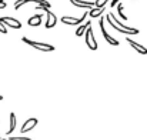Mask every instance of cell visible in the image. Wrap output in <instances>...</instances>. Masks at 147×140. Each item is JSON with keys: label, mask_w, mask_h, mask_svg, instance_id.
Returning <instances> with one entry per match:
<instances>
[{"label": "cell", "mask_w": 147, "mask_h": 140, "mask_svg": "<svg viewBox=\"0 0 147 140\" xmlns=\"http://www.w3.org/2000/svg\"><path fill=\"white\" fill-rule=\"evenodd\" d=\"M70 3L80 9H92L94 7V1H86V0H70Z\"/></svg>", "instance_id": "cell-11"}, {"label": "cell", "mask_w": 147, "mask_h": 140, "mask_svg": "<svg viewBox=\"0 0 147 140\" xmlns=\"http://www.w3.org/2000/svg\"><path fill=\"white\" fill-rule=\"evenodd\" d=\"M84 37H86V45L90 50H97V42L94 39V34H93V29H92V24L86 29L84 32Z\"/></svg>", "instance_id": "cell-5"}, {"label": "cell", "mask_w": 147, "mask_h": 140, "mask_svg": "<svg viewBox=\"0 0 147 140\" xmlns=\"http://www.w3.org/2000/svg\"><path fill=\"white\" fill-rule=\"evenodd\" d=\"M87 16H89V10L84 11L80 19H76V17H71V16H63V17L60 19V22H61L63 24H69V26H79V24H82V23L86 20Z\"/></svg>", "instance_id": "cell-4"}, {"label": "cell", "mask_w": 147, "mask_h": 140, "mask_svg": "<svg viewBox=\"0 0 147 140\" xmlns=\"http://www.w3.org/2000/svg\"><path fill=\"white\" fill-rule=\"evenodd\" d=\"M6 6H7L6 1H1V3H0V10H1V9H6Z\"/></svg>", "instance_id": "cell-21"}, {"label": "cell", "mask_w": 147, "mask_h": 140, "mask_svg": "<svg viewBox=\"0 0 147 140\" xmlns=\"http://www.w3.org/2000/svg\"><path fill=\"white\" fill-rule=\"evenodd\" d=\"M104 20L116 30V32H119V33H121V34H139L140 33V30L139 29H136V27H129V26H124L113 13H107L106 16H104Z\"/></svg>", "instance_id": "cell-1"}, {"label": "cell", "mask_w": 147, "mask_h": 140, "mask_svg": "<svg viewBox=\"0 0 147 140\" xmlns=\"http://www.w3.org/2000/svg\"><path fill=\"white\" fill-rule=\"evenodd\" d=\"M1 1H4V0H0V3H1Z\"/></svg>", "instance_id": "cell-23"}, {"label": "cell", "mask_w": 147, "mask_h": 140, "mask_svg": "<svg viewBox=\"0 0 147 140\" xmlns=\"http://www.w3.org/2000/svg\"><path fill=\"white\" fill-rule=\"evenodd\" d=\"M119 1H123V0H111V4H110V6H111V7H114Z\"/></svg>", "instance_id": "cell-20"}, {"label": "cell", "mask_w": 147, "mask_h": 140, "mask_svg": "<svg viewBox=\"0 0 147 140\" xmlns=\"http://www.w3.org/2000/svg\"><path fill=\"white\" fill-rule=\"evenodd\" d=\"M9 117H10V126H9V130H7V136L11 135V133L14 132V129H16V114L11 112V113L9 114Z\"/></svg>", "instance_id": "cell-15"}, {"label": "cell", "mask_w": 147, "mask_h": 140, "mask_svg": "<svg viewBox=\"0 0 147 140\" xmlns=\"http://www.w3.org/2000/svg\"><path fill=\"white\" fill-rule=\"evenodd\" d=\"M109 1H110V0H96V1H94V6H97V7H104Z\"/></svg>", "instance_id": "cell-18"}, {"label": "cell", "mask_w": 147, "mask_h": 140, "mask_svg": "<svg viewBox=\"0 0 147 140\" xmlns=\"http://www.w3.org/2000/svg\"><path fill=\"white\" fill-rule=\"evenodd\" d=\"M22 42L29 45L30 47L36 49V50H40V51H45V53H49V51H53L54 50V46L53 45H49V43H42V42H34V40H30L29 37H22Z\"/></svg>", "instance_id": "cell-2"}, {"label": "cell", "mask_w": 147, "mask_h": 140, "mask_svg": "<svg viewBox=\"0 0 147 140\" xmlns=\"http://www.w3.org/2000/svg\"><path fill=\"white\" fill-rule=\"evenodd\" d=\"M0 19H1L3 24L7 26V27H10V29H22V23L17 19H14V17L6 16V17H0Z\"/></svg>", "instance_id": "cell-8"}, {"label": "cell", "mask_w": 147, "mask_h": 140, "mask_svg": "<svg viewBox=\"0 0 147 140\" xmlns=\"http://www.w3.org/2000/svg\"><path fill=\"white\" fill-rule=\"evenodd\" d=\"M37 122H39V120H37L36 117H32V119L26 120V122H24V124L20 127V132H22V133H27V132H30L32 129H34V127H36Z\"/></svg>", "instance_id": "cell-9"}, {"label": "cell", "mask_w": 147, "mask_h": 140, "mask_svg": "<svg viewBox=\"0 0 147 140\" xmlns=\"http://www.w3.org/2000/svg\"><path fill=\"white\" fill-rule=\"evenodd\" d=\"M126 42H127L130 46L133 47V49H134V50H136L139 54H144V56L147 54V49L143 46V45H140V43L134 42V40H133V39H130V37H127V39H126Z\"/></svg>", "instance_id": "cell-10"}, {"label": "cell", "mask_w": 147, "mask_h": 140, "mask_svg": "<svg viewBox=\"0 0 147 140\" xmlns=\"http://www.w3.org/2000/svg\"><path fill=\"white\" fill-rule=\"evenodd\" d=\"M43 23V16L42 14H34V16H32L29 20H27V24L30 26V27H37V26H40Z\"/></svg>", "instance_id": "cell-12"}, {"label": "cell", "mask_w": 147, "mask_h": 140, "mask_svg": "<svg viewBox=\"0 0 147 140\" xmlns=\"http://www.w3.org/2000/svg\"><path fill=\"white\" fill-rule=\"evenodd\" d=\"M0 33H3V34H7V29H6V26L0 24Z\"/></svg>", "instance_id": "cell-19"}, {"label": "cell", "mask_w": 147, "mask_h": 140, "mask_svg": "<svg viewBox=\"0 0 147 140\" xmlns=\"http://www.w3.org/2000/svg\"><path fill=\"white\" fill-rule=\"evenodd\" d=\"M98 26H100V29H101V33H103L104 40H106L109 45H111V46H119V40H116L114 37H111V36L106 32V29H104V17H100V20H98Z\"/></svg>", "instance_id": "cell-6"}, {"label": "cell", "mask_w": 147, "mask_h": 140, "mask_svg": "<svg viewBox=\"0 0 147 140\" xmlns=\"http://www.w3.org/2000/svg\"><path fill=\"white\" fill-rule=\"evenodd\" d=\"M27 3H36V4H40V6H45V7L50 9V3L47 0H16L14 1V10H19L20 7H23Z\"/></svg>", "instance_id": "cell-7"}, {"label": "cell", "mask_w": 147, "mask_h": 140, "mask_svg": "<svg viewBox=\"0 0 147 140\" xmlns=\"http://www.w3.org/2000/svg\"><path fill=\"white\" fill-rule=\"evenodd\" d=\"M103 11H104V7H97V6H94V7H92V9H89V14H90V17H100L101 14H103Z\"/></svg>", "instance_id": "cell-13"}, {"label": "cell", "mask_w": 147, "mask_h": 140, "mask_svg": "<svg viewBox=\"0 0 147 140\" xmlns=\"http://www.w3.org/2000/svg\"><path fill=\"white\" fill-rule=\"evenodd\" d=\"M90 24H92V22H90V20H89V22H86L84 24H79V26H77V30H76V36H77V37L83 36V34H84V32H86V29H87Z\"/></svg>", "instance_id": "cell-14"}, {"label": "cell", "mask_w": 147, "mask_h": 140, "mask_svg": "<svg viewBox=\"0 0 147 140\" xmlns=\"http://www.w3.org/2000/svg\"><path fill=\"white\" fill-rule=\"evenodd\" d=\"M0 100H3V96H1V94H0Z\"/></svg>", "instance_id": "cell-22"}, {"label": "cell", "mask_w": 147, "mask_h": 140, "mask_svg": "<svg viewBox=\"0 0 147 140\" xmlns=\"http://www.w3.org/2000/svg\"><path fill=\"white\" fill-rule=\"evenodd\" d=\"M116 6H117V13H119L120 19H123V20L126 22V20H127V17H126V16L123 14V10H124V7H123V3H121V1H119V3L116 4Z\"/></svg>", "instance_id": "cell-16"}, {"label": "cell", "mask_w": 147, "mask_h": 140, "mask_svg": "<svg viewBox=\"0 0 147 140\" xmlns=\"http://www.w3.org/2000/svg\"><path fill=\"white\" fill-rule=\"evenodd\" d=\"M4 140H32L30 137H26V136H9Z\"/></svg>", "instance_id": "cell-17"}, {"label": "cell", "mask_w": 147, "mask_h": 140, "mask_svg": "<svg viewBox=\"0 0 147 140\" xmlns=\"http://www.w3.org/2000/svg\"><path fill=\"white\" fill-rule=\"evenodd\" d=\"M34 10H45L46 11V23H45V26H46V29H53L54 26H56V23H57V17H56V14L50 10L49 7H45V6H40V4H37L36 7H34Z\"/></svg>", "instance_id": "cell-3"}]
</instances>
